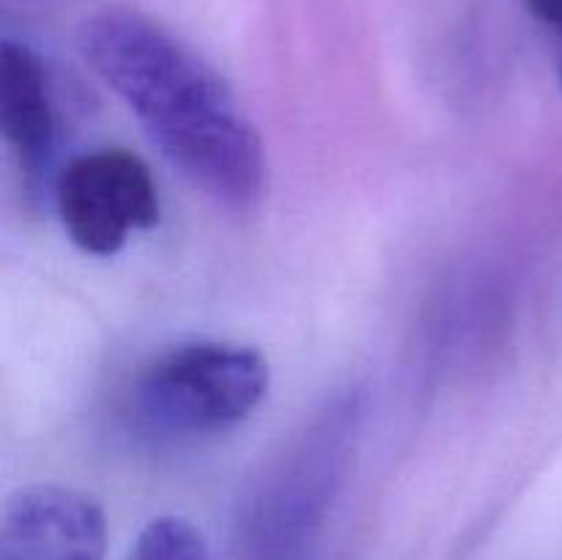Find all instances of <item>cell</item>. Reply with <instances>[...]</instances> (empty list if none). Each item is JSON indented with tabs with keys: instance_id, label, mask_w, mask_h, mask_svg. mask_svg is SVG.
<instances>
[{
	"instance_id": "6da1fadb",
	"label": "cell",
	"mask_w": 562,
	"mask_h": 560,
	"mask_svg": "<svg viewBox=\"0 0 562 560\" xmlns=\"http://www.w3.org/2000/svg\"><path fill=\"white\" fill-rule=\"evenodd\" d=\"M80 53L198 190L228 209L261 201V135L228 82L190 44L140 11L104 9L82 22Z\"/></svg>"
},
{
	"instance_id": "7a4b0ae2",
	"label": "cell",
	"mask_w": 562,
	"mask_h": 560,
	"mask_svg": "<svg viewBox=\"0 0 562 560\" xmlns=\"http://www.w3.org/2000/svg\"><path fill=\"white\" fill-rule=\"evenodd\" d=\"M366 426V395L346 390L285 439L239 508L247 560H305L338 500Z\"/></svg>"
},
{
	"instance_id": "3957f363",
	"label": "cell",
	"mask_w": 562,
	"mask_h": 560,
	"mask_svg": "<svg viewBox=\"0 0 562 560\" xmlns=\"http://www.w3.org/2000/svg\"><path fill=\"white\" fill-rule=\"evenodd\" d=\"M269 390V362L228 340H192L154 357L130 390V417L151 439H195L247 421Z\"/></svg>"
},
{
	"instance_id": "277c9868",
	"label": "cell",
	"mask_w": 562,
	"mask_h": 560,
	"mask_svg": "<svg viewBox=\"0 0 562 560\" xmlns=\"http://www.w3.org/2000/svg\"><path fill=\"white\" fill-rule=\"evenodd\" d=\"M55 206L66 236L88 256H115L135 231L159 220L151 170L126 148H97L71 159L55 179Z\"/></svg>"
},
{
	"instance_id": "5b68a950",
	"label": "cell",
	"mask_w": 562,
	"mask_h": 560,
	"mask_svg": "<svg viewBox=\"0 0 562 560\" xmlns=\"http://www.w3.org/2000/svg\"><path fill=\"white\" fill-rule=\"evenodd\" d=\"M108 516L88 494L66 486H27L0 516V560H104Z\"/></svg>"
},
{
	"instance_id": "8992f818",
	"label": "cell",
	"mask_w": 562,
	"mask_h": 560,
	"mask_svg": "<svg viewBox=\"0 0 562 560\" xmlns=\"http://www.w3.org/2000/svg\"><path fill=\"white\" fill-rule=\"evenodd\" d=\"M0 126L27 184H38L58 146L55 91L42 55L16 38L0 44Z\"/></svg>"
},
{
	"instance_id": "52a82bcc",
	"label": "cell",
	"mask_w": 562,
	"mask_h": 560,
	"mask_svg": "<svg viewBox=\"0 0 562 560\" xmlns=\"http://www.w3.org/2000/svg\"><path fill=\"white\" fill-rule=\"evenodd\" d=\"M130 560H209V544L192 522L157 516L140 530Z\"/></svg>"
},
{
	"instance_id": "ba28073f",
	"label": "cell",
	"mask_w": 562,
	"mask_h": 560,
	"mask_svg": "<svg viewBox=\"0 0 562 560\" xmlns=\"http://www.w3.org/2000/svg\"><path fill=\"white\" fill-rule=\"evenodd\" d=\"M527 11L536 16L541 25L554 31L562 42V0H525ZM560 80H562V55H560Z\"/></svg>"
}]
</instances>
